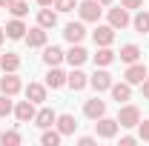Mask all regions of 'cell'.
<instances>
[{
	"instance_id": "44dd1931",
	"label": "cell",
	"mask_w": 149,
	"mask_h": 146,
	"mask_svg": "<svg viewBox=\"0 0 149 146\" xmlns=\"http://www.w3.org/2000/svg\"><path fill=\"white\" fill-rule=\"evenodd\" d=\"M74 129H77V120L72 115H60L57 117V132L60 135H74Z\"/></svg>"
},
{
	"instance_id": "277c9868",
	"label": "cell",
	"mask_w": 149,
	"mask_h": 146,
	"mask_svg": "<svg viewBox=\"0 0 149 146\" xmlns=\"http://www.w3.org/2000/svg\"><path fill=\"white\" fill-rule=\"evenodd\" d=\"M123 77H126V83H129V86H138V83H143V80L149 77V72H146V66H143V63H129V69H126Z\"/></svg>"
},
{
	"instance_id": "7c38bea8",
	"label": "cell",
	"mask_w": 149,
	"mask_h": 146,
	"mask_svg": "<svg viewBox=\"0 0 149 146\" xmlns=\"http://www.w3.org/2000/svg\"><path fill=\"white\" fill-rule=\"evenodd\" d=\"M86 57H89V52H86L80 43H72V49L66 52V60H69V66H83V63H86Z\"/></svg>"
},
{
	"instance_id": "4dcf8cb0",
	"label": "cell",
	"mask_w": 149,
	"mask_h": 146,
	"mask_svg": "<svg viewBox=\"0 0 149 146\" xmlns=\"http://www.w3.org/2000/svg\"><path fill=\"white\" fill-rule=\"evenodd\" d=\"M55 9L57 12H74L77 3H74V0H55Z\"/></svg>"
},
{
	"instance_id": "d4e9b609",
	"label": "cell",
	"mask_w": 149,
	"mask_h": 146,
	"mask_svg": "<svg viewBox=\"0 0 149 146\" xmlns=\"http://www.w3.org/2000/svg\"><path fill=\"white\" fill-rule=\"evenodd\" d=\"M0 66H3V72H17L20 69V57L15 52H6V55L0 57Z\"/></svg>"
},
{
	"instance_id": "d6986e66",
	"label": "cell",
	"mask_w": 149,
	"mask_h": 146,
	"mask_svg": "<svg viewBox=\"0 0 149 146\" xmlns=\"http://www.w3.org/2000/svg\"><path fill=\"white\" fill-rule=\"evenodd\" d=\"M63 37H66L69 43H80V40L86 37V29H83V23H69V26H66V32H63Z\"/></svg>"
},
{
	"instance_id": "74e56055",
	"label": "cell",
	"mask_w": 149,
	"mask_h": 146,
	"mask_svg": "<svg viewBox=\"0 0 149 146\" xmlns=\"http://www.w3.org/2000/svg\"><path fill=\"white\" fill-rule=\"evenodd\" d=\"M12 6V0H0V9H9Z\"/></svg>"
},
{
	"instance_id": "52a82bcc",
	"label": "cell",
	"mask_w": 149,
	"mask_h": 146,
	"mask_svg": "<svg viewBox=\"0 0 149 146\" xmlns=\"http://www.w3.org/2000/svg\"><path fill=\"white\" fill-rule=\"evenodd\" d=\"M109 26L112 29H126L129 26V9H123V6L109 9Z\"/></svg>"
},
{
	"instance_id": "8992f818",
	"label": "cell",
	"mask_w": 149,
	"mask_h": 146,
	"mask_svg": "<svg viewBox=\"0 0 149 146\" xmlns=\"http://www.w3.org/2000/svg\"><path fill=\"white\" fill-rule=\"evenodd\" d=\"M112 83H115V80H112V74L103 72V69H97V72L89 77V86H92L95 92H106V89H112Z\"/></svg>"
},
{
	"instance_id": "1f68e13d",
	"label": "cell",
	"mask_w": 149,
	"mask_h": 146,
	"mask_svg": "<svg viewBox=\"0 0 149 146\" xmlns=\"http://www.w3.org/2000/svg\"><path fill=\"white\" fill-rule=\"evenodd\" d=\"M138 138H141V140H149V120L138 123Z\"/></svg>"
},
{
	"instance_id": "e575fe53",
	"label": "cell",
	"mask_w": 149,
	"mask_h": 146,
	"mask_svg": "<svg viewBox=\"0 0 149 146\" xmlns=\"http://www.w3.org/2000/svg\"><path fill=\"white\" fill-rule=\"evenodd\" d=\"M77 143H80V146H92L95 138H77Z\"/></svg>"
},
{
	"instance_id": "30bf717a",
	"label": "cell",
	"mask_w": 149,
	"mask_h": 146,
	"mask_svg": "<svg viewBox=\"0 0 149 146\" xmlns=\"http://www.w3.org/2000/svg\"><path fill=\"white\" fill-rule=\"evenodd\" d=\"M63 60H66V52H63L60 46H46V49H43V63H46V66H60Z\"/></svg>"
},
{
	"instance_id": "cb8c5ba5",
	"label": "cell",
	"mask_w": 149,
	"mask_h": 146,
	"mask_svg": "<svg viewBox=\"0 0 149 146\" xmlns=\"http://www.w3.org/2000/svg\"><path fill=\"white\" fill-rule=\"evenodd\" d=\"M118 55H120V60H123V63H138V57H141V49H138L135 43H126V46H123Z\"/></svg>"
},
{
	"instance_id": "f546056e",
	"label": "cell",
	"mask_w": 149,
	"mask_h": 146,
	"mask_svg": "<svg viewBox=\"0 0 149 146\" xmlns=\"http://www.w3.org/2000/svg\"><path fill=\"white\" fill-rule=\"evenodd\" d=\"M12 100H9V95H0V117H6V115H12Z\"/></svg>"
},
{
	"instance_id": "ac0fdd59",
	"label": "cell",
	"mask_w": 149,
	"mask_h": 146,
	"mask_svg": "<svg viewBox=\"0 0 149 146\" xmlns=\"http://www.w3.org/2000/svg\"><path fill=\"white\" fill-rule=\"evenodd\" d=\"M92 37H95L97 46H109L112 40H115V29H112V26H97Z\"/></svg>"
},
{
	"instance_id": "d590c367",
	"label": "cell",
	"mask_w": 149,
	"mask_h": 146,
	"mask_svg": "<svg viewBox=\"0 0 149 146\" xmlns=\"http://www.w3.org/2000/svg\"><path fill=\"white\" fill-rule=\"evenodd\" d=\"M141 86H143V97H146V100H149V77H146V80H143V83H141Z\"/></svg>"
},
{
	"instance_id": "ab89813d",
	"label": "cell",
	"mask_w": 149,
	"mask_h": 146,
	"mask_svg": "<svg viewBox=\"0 0 149 146\" xmlns=\"http://www.w3.org/2000/svg\"><path fill=\"white\" fill-rule=\"evenodd\" d=\"M97 3H100V6H109V3H112V0H97Z\"/></svg>"
},
{
	"instance_id": "603a6c76",
	"label": "cell",
	"mask_w": 149,
	"mask_h": 146,
	"mask_svg": "<svg viewBox=\"0 0 149 146\" xmlns=\"http://www.w3.org/2000/svg\"><path fill=\"white\" fill-rule=\"evenodd\" d=\"M115 52H112L109 46H100V49H97V52H95V63H97V66H109V63H115Z\"/></svg>"
},
{
	"instance_id": "f1b7e54d",
	"label": "cell",
	"mask_w": 149,
	"mask_h": 146,
	"mask_svg": "<svg viewBox=\"0 0 149 146\" xmlns=\"http://www.w3.org/2000/svg\"><path fill=\"white\" fill-rule=\"evenodd\" d=\"M20 140H23V138H20V132H15V129H12V132H0V143L3 146H17Z\"/></svg>"
},
{
	"instance_id": "5bb4252c",
	"label": "cell",
	"mask_w": 149,
	"mask_h": 146,
	"mask_svg": "<svg viewBox=\"0 0 149 146\" xmlns=\"http://www.w3.org/2000/svg\"><path fill=\"white\" fill-rule=\"evenodd\" d=\"M26 43H29L32 49L46 46V29H43V26H37V29H26Z\"/></svg>"
},
{
	"instance_id": "8d00e7d4",
	"label": "cell",
	"mask_w": 149,
	"mask_h": 146,
	"mask_svg": "<svg viewBox=\"0 0 149 146\" xmlns=\"http://www.w3.org/2000/svg\"><path fill=\"white\" fill-rule=\"evenodd\" d=\"M40 6H55V0H37Z\"/></svg>"
},
{
	"instance_id": "7402d4cb",
	"label": "cell",
	"mask_w": 149,
	"mask_h": 146,
	"mask_svg": "<svg viewBox=\"0 0 149 146\" xmlns=\"http://www.w3.org/2000/svg\"><path fill=\"white\" fill-rule=\"evenodd\" d=\"M26 97H29L32 103H43V100H46V86H40V83H29V86H26Z\"/></svg>"
},
{
	"instance_id": "9a60e30c",
	"label": "cell",
	"mask_w": 149,
	"mask_h": 146,
	"mask_svg": "<svg viewBox=\"0 0 149 146\" xmlns=\"http://www.w3.org/2000/svg\"><path fill=\"white\" fill-rule=\"evenodd\" d=\"M109 92H112V97L118 100V106H120V103H126V100L132 97V86H129V83H112Z\"/></svg>"
},
{
	"instance_id": "8fae6325",
	"label": "cell",
	"mask_w": 149,
	"mask_h": 146,
	"mask_svg": "<svg viewBox=\"0 0 149 146\" xmlns=\"http://www.w3.org/2000/svg\"><path fill=\"white\" fill-rule=\"evenodd\" d=\"M83 115H86V117H92V120H97V117H103V115H106V103H103L100 97H92V100H86Z\"/></svg>"
},
{
	"instance_id": "2e32d148",
	"label": "cell",
	"mask_w": 149,
	"mask_h": 146,
	"mask_svg": "<svg viewBox=\"0 0 149 146\" xmlns=\"http://www.w3.org/2000/svg\"><path fill=\"white\" fill-rule=\"evenodd\" d=\"M46 86H49V89H60V86H66V74L60 72L57 66H49V74H46Z\"/></svg>"
},
{
	"instance_id": "6da1fadb",
	"label": "cell",
	"mask_w": 149,
	"mask_h": 146,
	"mask_svg": "<svg viewBox=\"0 0 149 146\" xmlns=\"http://www.w3.org/2000/svg\"><path fill=\"white\" fill-rule=\"evenodd\" d=\"M141 123V112H138V106H123L120 109V115H118V126L123 129H132Z\"/></svg>"
},
{
	"instance_id": "d6a6232c",
	"label": "cell",
	"mask_w": 149,
	"mask_h": 146,
	"mask_svg": "<svg viewBox=\"0 0 149 146\" xmlns=\"http://www.w3.org/2000/svg\"><path fill=\"white\" fill-rule=\"evenodd\" d=\"M120 6H123V9H141L143 0H120Z\"/></svg>"
},
{
	"instance_id": "83f0119b",
	"label": "cell",
	"mask_w": 149,
	"mask_h": 146,
	"mask_svg": "<svg viewBox=\"0 0 149 146\" xmlns=\"http://www.w3.org/2000/svg\"><path fill=\"white\" fill-rule=\"evenodd\" d=\"M9 12H12L15 17H26V15H29V3H26V0H12Z\"/></svg>"
},
{
	"instance_id": "ffe728a7",
	"label": "cell",
	"mask_w": 149,
	"mask_h": 146,
	"mask_svg": "<svg viewBox=\"0 0 149 146\" xmlns=\"http://www.w3.org/2000/svg\"><path fill=\"white\" fill-rule=\"evenodd\" d=\"M6 37H12V40H20V37H26V26H23V20L15 17L6 23Z\"/></svg>"
},
{
	"instance_id": "5b68a950",
	"label": "cell",
	"mask_w": 149,
	"mask_h": 146,
	"mask_svg": "<svg viewBox=\"0 0 149 146\" xmlns=\"http://www.w3.org/2000/svg\"><path fill=\"white\" fill-rule=\"evenodd\" d=\"M95 132H97V138H115L118 135V120H112V117H97V123H95Z\"/></svg>"
},
{
	"instance_id": "ba28073f",
	"label": "cell",
	"mask_w": 149,
	"mask_h": 146,
	"mask_svg": "<svg viewBox=\"0 0 149 146\" xmlns=\"http://www.w3.org/2000/svg\"><path fill=\"white\" fill-rule=\"evenodd\" d=\"M35 103H32V100H29V97H26V100H20L17 106H15V117H17L20 123H29V120H35Z\"/></svg>"
},
{
	"instance_id": "f35d334b",
	"label": "cell",
	"mask_w": 149,
	"mask_h": 146,
	"mask_svg": "<svg viewBox=\"0 0 149 146\" xmlns=\"http://www.w3.org/2000/svg\"><path fill=\"white\" fill-rule=\"evenodd\" d=\"M3 40H6V29H0V43H3Z\"/></svg>"
},
{
	"instance_id": "4fadbf2b",
	"label": "cell",
	"mask_w": 149,
	"mask_h": 146,
	"mask_svg": "<svg viewBox=\"0 0 149 146\" xmlns=\"http://www.w3.org/2000/svg\"><path fill=\"white\" fill-rule=\"evenodd\" d=\"M37 26L55 29V26H57V12H52L49 6H40V12H37Z\"/></svg>"
},
{
	"instance_id": "484cf974",
	"label": "cell",
	"mask_w": 149,
	"mask_h": 146,
	"mask_svg": "<svg viewBox=\"0 0 149 146\" xmlns=\"http://www.w3.org/2000/svg\"><path fill=\"white\" fill-rule=\"evenodd\" d=\"M60 138H63V135H60V132H55V129L49 126L46 132H43V138H40V143H43V146H57V143H60Z\"/></svg>"
},
{
	"instance_id": "4316f807",
	"label": "cell",
	"mask_w": 149,
	"mask_h": 146,
	"mask_svg": "<svg viewBox=\"0 0 149 146\" xmlns=\"http://www.w3.org/2000/svg\"><path fill=\"white\" fill-rule=\"evenodd\" d=\"M132 23H135V29H138L141 35H146V32H149V12H138Z\"/></svg>"
},
{
	"instance_id": "7a4b0ae2",
	"label": "cell",
	"mask_w": 149,
	"mask_h": 146,
	"mask_svg": "<svg viewBox=\"0 0 149 146\" xmlns=\"http://www.w3.org/2000/svg\"><path fill=\"white\" fill-rule=\"evenodd\" d=\"M77 12H80V20L95 23V20H100V3H97V0H83V3L77 6Z\"/></svg>"
},
{
	"instance_id": "3957f363",
	"label": "cell",
	"mask_w": 149,
	"mask_h": 146,
	"mask_svg": "<svg viewBox=\"0 0 149 146\" xmlns=\"http://www.w3.org/2000/svg\"><path fill=\"white\" fill-rule=\"evenodd\" d=\"M20 89H23V83H20V77L15 72H6L3 77H0V92H3V95L12 97V95H17Z\"/></svg>"
},
{
	"instance_id": "e0dca14e",
	"label": "cell",
	"mask_w": 149,
	"mask_h": 146,
	"mask_svg": "<svg viewBox=\"0 0 149 146\" xmlns=\"http://www.w3.org/2000/svg\"><path fill=\"white\" fill-rule=\"evenodd\" d=\"M57 123V115L52 109H40L35 115V126H40V129H49V126H55Z\"/></svg>"
},
{
	"instance_id": "9c48e42d",
	"label": "cell",
	"mask_w": 149,
	"mask_h": 146,
	"mask_svg": "<svg viewBox=\"0 0 149 146\" xmlns=\"http://www.w3.org/2000/svg\"><path fill=\"white\" fill-rule=\"evenodd\" d=\"M66 86H69V89H74V92H80V89H86V86H89V77L80 72L77 66H72V72L66 74Z\"/></svg>"
},
{
	"instance_id": "836d02e7",
	"label": "cell",
	"mask_w": 149,
	"mask_h": 146,
	"mask_svg": "<svg viewBox=\"0 0 149 146\" xmlns=\"http://www.w3.org/2000/svg\"><path fill=\"white\" fill-rule=\"evenodd\" d=\"M135 140H138V138H132V135H126V138H120V146H132Z\"/></svg>"
}]
</instances>
